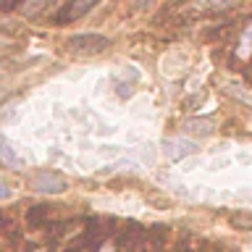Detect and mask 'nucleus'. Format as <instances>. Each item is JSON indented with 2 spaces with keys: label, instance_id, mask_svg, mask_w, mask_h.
<instances>
[{
  "label": "nucleus",
  "instance_id": "f257e3e1",
  "mask_svg": "<svg viewBox=\"0 0 252 252\" xmlns=\"http://www.w3.org/2000/svg\"><path fill=\"white\" fill-rule=\"evenodd\" d=\"M108 37L97 34V32H82V34H71L66 47L76 55H97L108 47Z\"/></svg>",
  "mask_w": 252,
  "mask_h": 252
},
{
  "label": "nucleus",
  "instance_id": "7ed1b4c3",
  "mask_svg": "<svg viewBox=\"0 0 252 252\" xmlns=\"http://www.w3.org/2000/svg\"><path fill=\"white\" fill-rule=\"evenodd\" d=\"M66 187H68V181L55 171H37L32 176V189L42 194H61V192H66Z\"/></svg>",
  "mask_w": 252,
  "mask_h": 252
},
{
  "label": "nucleus",
  "instance_id": "a211bd4d",
  "mask_svg": "<svg viewBox=\"0 0 252 252\" xmlns=\"http://www.w3.org/2000/svg\"><path fill=\"white\" fill-rule=\"evenodd\" d=\"M5 200H11V189H8L5 181H0V202H5Z\"/></svg>",
  "mask_w": 252,
  "mask_h": 252
},
{
  "label": "nucleus",
  "instance_id": "2eb2a0df",
  "mask_svg": "<svg viewBox=\"0 0 252 252\" xmlns=\"http://www.w3.org/2000/svg\"><path fill=\"white\" fill-rule=\"evenodd\" d=\"M200 163H202L200 158H192V160L187 158V160L179 165V171H181V173H192V171H197V168H200Z\"/></svg>",
  "mask_w": 252,
  "mask_h": 252
},
{
  "label": "nucleus",
  "instance_id": "aec40b11",
  "mask_svg": "<svg viewBox=\"0 0 252 252\" xmlns=\"http://www.w3.org/2000/svg\"><path fill=\"white\" fill-rule=\"evenodd\" d=\"M100 252H113V244H110V242H105V244L100 247Z\"/></svg>",
  "mask_w": 252,
  "mask_h": 252
},
{
  "label": "nucleus",
  "instance_id": "6ab92c4d",
  "mask_svg": "<svg viewBox=\"0 0 252 252\" xmlns=\"http://www.w3.org/2000/svg\"><path fill=\"white\" fill-rule=\"evenodd\" d=\"M92 8V3H79V5H74V16H79V13H87Z\"/></svg>",
  "mask_w": 252,
  "mask_h": 252
},
{
  "label": "nucleus",
  "instance_id": "9d476101",
  "mask_svg": "<svg viewBox=\"0 0 252 252\" xmlns=\"http://www.w3.org/2000/svg\"><path fill=\"white\" fill-rule=\"evenodd\" d=\"M139 158H142V163H145L147 168H153L155 160H158V150H155L153 142H142L139 145Z\"/></svg>",
  "mask_w": 252,
  "mask_h": 252
},
{
  "label": "nucleus",
  "instance_id": "4468645a",
  "mask_svg": "<svg viewBox=\"0 0 252 252\" xmlns=\"http://www.w3.org/2000/svg\"><path fill=\"white\" fill-rule=\"evenodd\" d=\"M231 223L236 228H252V216H244V213H234L231 216Z\"/></svg>",
  "mask_w": 252,
  "mask_h": 252
},
{
  "label": "nucleus",
  "instance_id": "423d86ee",
  "mask_svg": "<svg viewBox=\"0 0 252 252\" xmlns=\"http://www.w3.org/2000/svg\"><path fill=\"white\" fill-rule=\"evenodd\" d=\"M213 131H216V124L208 121V118H194V121H187V126H184L187 139L189 137H210Z\"/></svg>",
  "mask_w": 252,
  "mask_h": 252
},
{
  "label": "nucleus",
  "instance_id": "6e6552de",
  "mask_svg": "<svg viewBox=\"0 0 252 252\" xmlns=\"http://www.w3.org/2000/svg\"><path fill=\"white\" fill-rule=\"evenodd\" d=\"M234 163V155H218V158H210V163H208V171L210 173H220V171H226V168H231Z\"/></svg>",
  "mask_w": 252,
  "mask_h": 252
},
{
  "label": "nucleus",
  "instance_id": "4be33fe9",
  "mask_svg": "<svg viewBox=\"0 0 252 252\" xmlns=\"http://www.w3.org/2000/svg\"><path fill=\"white\" fill-rule=\"evenodd\" d=\"M250 202H252V197H250Z\"/></svg>",
  "mask_w": 252,
  "mask_h": 252
},
{
  "label": "nucleus",
  "instance_id": "f3484780",
  "mask_svg": "<svg viewBox=\"0 0 252 252\" xmlns=\"http://www.w3.org/2000/svg\"><path fill=\"white\" fill-rule=\"evenodd\" d=\"M42 8H45V3H42V0H39V3H27V5H21V13H34V11H42Z\"/></svg>",
  "mask_w": 252,
  "mask_h": 252
},
{
  "label": "nucleus",
  "instance_id": "9b49d317",
  "mask_svg": "<svg viewBox=\"0 0 252 252\" xmlns=\"http://www.w3.org/2000/svg\"><path fill=\"white\" fill-rule=\"evenodd\" d=\"M134 171L137 168V160H124V158H118V160H110V163H105L102 165V171L100 173H113V171Z\"/></svg>",
  "mask_w": 252,
  "mask_h": 252
},
{
  "label": "nucleus",
  "instance_id": "1a4fd4ad",
  "mask_svg": "<svg viewBox=\"0 0 252 252\" xmlns=\"http://www.w3.org/2000/svg\"><path fill=\"white\" fill-rule=\"evenodd\" d=\"M236 55H239L242 61L252 55V24L244 29V34H242V39H239V47H236Z\"/></svg>",
  "mask_w": 252,
  "mask_h": 252
},
{
  "label": "nucleus",
  "instance_id": "f8f14e48",
  "mask_svg": "<svg viewBox=\"0 0 252 252\" xmlns=\"http://www.w3.org/2000/svg\"><path fill=\"white\" fill-rule=\"evenodd\" d=\"M121 153H124V150L118 145H100L97 150H94V155H97V158H118Z\"/></svg>",
  "mask_w": 252,
  "mask_h": 252
},
{
  "label": "nucleus",
  "instance_id": "20e7f679",
  "mask_svg": "<svg viewBox=\"0 0 252 252\" xmlns=\"http://www.w3.org/2000/svg\"><path fill=\"white\" fill-rule=\"evenodd\" d=\"M197 153V145L187 137H168L163 139V155L173 163H184L189 155Z\"/></svg>",
  "mask_w": 252,
  "mask_h": 252
},
{
  "label": "nucleus",
  "instance_id": "412c9836",
  "mask_svg": "<svg viewBox=\"0 0 252 252\" xmlns=\"http://www.w3.org/2000/svg\"><path fill=\"white\" fill-rule=\"evenodd\" d=\"M37 252H42V250H37Z\"/></svg>",
  "mask_w": 252,
  "mask_h": 252
},
{
  "label": "nucleus",
  "instance_id": "0eeeda50",
  "mask_svg": "<svg viewBox=\"0 0 252 252\" xmlns=\"http://www.w3.org/2000/svg\"><path fill=\"white\" fill-rule=\"evenodd\" d=\"M226 92L231 94L234 100H239V102H244V105H250V108H252V90H250V87H244L242 82L231 79V82L226 84Z\"/></svg>",
  "mask_w": 252,
  "mask_h": 252
},
{
  "label": "nucleus",
  "instance_id": "dca6fc26",
  "mask_svg": "<svg viewBox=\"0 0 252 252\" xmlns=\"http://www.w3.org/2000/svg\"><path fill=\"white\" fill-rule=\"evenodd\" d=\"M100 134V137H110V134H116L118 131V126H113V124H97V129H94Z\"/></svg>",
  "mask_w": 252,
  "mask_h": 252
},
{
  "label": "nucleus",
  "instance_id": "ddd939ff",
  "mask_svg": "<svg viewBox=\"0 0 252 252\" xmlns=\"http://www.w3.org/2000/svg\"><path fill=\"white\" fill-rule=\"evenodd\" d=\"M234 163L244 165V168L252 171V150H236L234 153Z\"/></svg>",
  "mask_w": 252,
  "mask_h": 252
},
{
  "label": "nucleus",
  "instance_id": "f03ea898",
  "mask_svg": "<svg viewBox=\"0 0 252 252\" xmlns=\"http://www.w3.org/2000/svg\"><path fill=\"white\" fill-rule=\"evenodd\" d=\"M189 68H192L189 53L181 50V47H173V50H168L160 58V71H163V76H168V79H179L181 74H187Z\"/></svg>",
  "mask_w": 252,
  "mask_h": 252
},
{
  "label": "nucleus",
  "instance_id": "39448f33",
  "mask_svg": "<svg viewBox=\"0 0 252 252\" xmlns=\"http://www.w3.org/2000/svg\"><path fill=\"white\" fill-rule=\"evenodd\" d=\"M0 160H3L8 168H24V165H27V158L5 139V134H0Z\"/></svg>",
  "mask_w": 252,
  "mask_h": 252
}]
</instances>
